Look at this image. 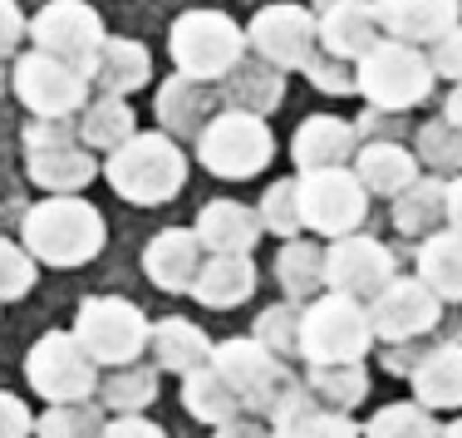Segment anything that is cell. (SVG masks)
<instances>
[{"label":"cell","mask_w":462,"mask_h":438,"mask_svg":"<svg viewBox=\"0 0 462 438\" xmlns=\"http://www.w3.org/2000/svg\"><path fill=\"white\" fill-rule=\"evenodd\" d=\"M25 35H30L25 10H20L15 0H0V60H5V54H15Z\"/></svg>","instance_id":"cell-46"},{"label":"cell","mask_w":462,"mask_h":438,"mask_svg":"<svg viewBox=\"0 0 462 438\" xmlns=\"http://www.w3.org/2000/svg\"><path fill=\"white\" fill-rule=\"evenodd\" d=\"M89 79L98 84L104 94H118V98H128L134 89H143V84L152 79V60H148V50L138 45V40H104L94 54V64H89Z\"/></svg>","instance_id":"cell-28"},{"label":"cell","mask_w":462,"mask_h":438,"mask_svg":"<svg viewBox=\"0 0 462 438\" xmlns=\"http://www.w3.org/2000/svg\"><path fill=\"white\" fill-rule=\"evenodd\" d=\"M448 222V178H438V172H418V178L393 197V227H399L403 237H428L438 232V227Z\"/></svg>","instance_id":"cell-29"},{"label":"cell","mask_w":462,"mask_h":438,"mask_svg":"<svg viewBox=\"0 0 462 438\" xmlns=\"http://www.w3.org/2000/svg\"><path fill=\"white\" fill-rule=\"evenodd\" d=\"M104 438H168V433L143 414H114V424H104Z\"/></svg>","instance_id":"cell-47"},{"label":"cell","mask_w":462,"mask_h":438,"mask_svg":"<svg viewBox=\"0 0 462 438\" xmlns=\"http://www.w3.org/2000/svg\"><path fill=\"white\" fill-rule=\"evenodd\" d=\"M256 295V261L246 251H212L202 256V271L192 281V301L207 311H236Z\"/></svg>","instance_id":"cell-18"},{"label":"cell","mask_w":462,"mask_h":438,"mask_svg":"<svg viewBox=\"0 0 462 438\" xmlns=\"http://www.w3.org/2000/svg\"><path fill=\"white\" fill-rule=\"evenodd\" d=\"M30 35H35V50L45 54H60V60L79 64L89 74L98 45H104V20L89 0H50L35 20H30Z\"/></svg>","instance_id":"cell-16"},{"label":"cell","mask_w":462,"mask_h":438,"mask_svg":"<svg viewBox=\"0 0 462 438\" xmlns=\"http://www.w3.org/2000/svg\"><path fill=\"white\" fill-rule=\"evenodd\" d=\"M192 153L212 178L222 182H241L256 178V172L271 168L276 158V134L261 114H246V108H222L202 124V134L192 138Z\"/></svg>","instance_id":"cell-4"},{"label":"cell","mask_w":462,"mask_h":438,"mask_svg":"<svg viewBox=\"0 0 462 438\" xmlns=\"http://www.w3.org/2000/svg\"><path fill=\"white\" fill-rule=\"evenodd\" d=\"M168 54L182 74L217 84L246 54V30L222 10H187L168 30Z\"/></svg>","instance_id":"cell-8"},{"label":"cell","mask_w":462,"mask_h":438,"mask_svg":"<svg viewBox=\"0 0 462 438\" xmlns=\"http://www.w3.org/2000/svg\"><path fill=\"white\" fill-rule=\"evenodd\" d=\"M104 178L124 202L162 207V202H172L187 182V148H178L172 134H134L128 144H118L108 153Z\"/></svg>","instance_id":"cell-3"},{"label":"cell","mask_w":462,"mask_h":438,"mask_svg":"<svg viewBox=\"0 0 462 438\" xmlns=\"http://www.w3.org/2000/svg\"><path fill=\"white\" fill-rule=\"evenodd\" d=\"M448 227H457V232H462V172L448 178Z\"/></svg>","instance_id":"cell-49"},{"label":"cell","mask_w":462,"mask_h":438,"mask_svg":"<svg viewBox=\"0 0 462 438\" xmlns=\"http://www.w3.org/2000/svg\"><path fill=\"white\" fill-rule=\"evenodd\" d=\"M305 74H310V84L320 94H335V98L359 94V70H355V60H345V54L315 50L310 60H305Z\"/></svg>","instance_id":"cell-42"},{"label":"cell","mask_w":462,"mask_h":438,"mask_svg":"<svg viewBox=\"0 0 462 438\" xmlns=\"http://www.w3.org/2000/svg\"><path fill=\"white\" fill-rule=\"evenodd\" d=\"M197 271H202V242H197L192 227H168L143 247V276L168 295L192 291Z\"/></svg>","instance_id":"cell-17"},{"label":"cell","mask_w":462,"mask_h":438,"mask_svg":"<svg viewBox=\"0 0 462 438\" xmlns=\"http://www.w3.org/2000/svg\"><path fill=\"white\" fill-rule=\"evenodd\" d=\"M418 163H423L428 172H438V178L462 172V124H453L448 114L428 118V124L418 128Z\"/></svg>","instance_id":"cell-37"},{"label":"cell","mask_w":462,"mask_h":438,"mask_svg":"<svg viewBox=\"0 0 462 438\" xmlns=\"http://www.w3.org/2000/svg\"><path fill=\"white\" fill-rule=\"evenodd\" d=\"M246 45L276 70H305V60L320 45V15H310L305 5H291V0L261 5L246 25Z\"/></svg>","instance_id":"cell-15"},{"label":"cell","mask_w":462,"mask_h":438,"mask_svg":"<svg viewBox=\"0 0 462 438\" xmlns=\"http://www.w3.org/2000/svg\"><path fill=\"white\" fill-rule=\"evenodd\" d=\"M148 315L124 295H89L74 315V340L89 349L94 365H134L148 349Z\"/></svg>","instance_id":"cell-9"},{"label":"cell","mask_w":462,"mask_h":438,"mask_svg":"<svg viewBox=\"0 0 462 438\" xmlns=\"http://www.w3.org/2000/svg\"><path fill=\"white\" fill-rule=\"evenodd\" d=\"M428 64H433V74H443V79H462V25H453L448 35L433 40V50H428Z\"/></svg>","instance_id":"cell-44"},{"label":"cell","mask_w":462,"mask_h":438,"mask_svg":"<svg viewBox=\"0 0 462 438\" xmlns=\"http://www.w3.org/2000/svg\"><path fill=\"white\" fill-rule=\"evenodd\" d=\"M222 94H226V108H246V114L266 118L285 98V74L271 60H261V54L256 60H236L222 74Z\"/></svg>","instance_id":"cell-26"},{"label":"cell","mask_w":462,"mask_h":438,"mask_svg":"<svg viewBox=\"0 0 462 438\" xmlns=\"http://www.w3.org/2000/svg\"><path fill=\"white\" fill-rule=\"evenodd\" d=\"M98 399L108 414H143L158 399V369L152 365H114V375L98 379Z\"/></svg>","instance_id":"cell-36"},{"label":"cell","mask_w":462,"mask_h":438,"mask_svg":"<svg viewBox=\"0 0 462 438\" xmlns=\"http://www.w3.org/2000/svg\"><path fill=\"white\" fill-rule=\"evenodd\" d=\"M443 424L433 419V409L418 399H403V404H383L374 409V419L365 424V438H438Z\"/></svg>","instance_id":"cell-38"},{"label":"cell","mask_w":462,"mask_h":438,"mask_svg":"<svg viewBox=\"0 0 462 438\" xmlns=\"http://www.w3.org/2000/svg\"><path fill=\"white\" fill-rule=\"evenodd\" d=\"M271 438H359V424L345 409H329V404L300 399L285 414L271 419Z\"/></svg>","instance_id":"cell-34"},{"label":"cell","mask_w":462,"mask_h":438,"mask_svg":"<svg viewBox=\"0 0 462 438\" xmlns=\"http://www.w3.org/2000/svg\"><path fill=\"white\" fill-rule=\"evenodd\" d=\"M217 98L207 89V79H192V74H172V79L158 84V124L162 134L172 138H197L202 134V124L212 118Z\"/></svg>","instance_id":"cell-24"},{"label":"cell","mask_w":462,"mask_h":438,"mask_svg":"<svg viewBox=\"0 0 462 438\" xmlns=\"http://www.w3.org/2000/svg\"><path fill=\"white\" fill-rule=\"evenodd\" d=\"M256 335L266 349H276L281 359L300 355V305L295 301H281V305H266V311L256 315Z\"/></svg>","instance_id":"cell-41"},{"label":"cell","mask_w":462,"mask_h":438,"mask_svg":"<svg viewBox=\"0 0 462 438\" xmlns=\"http://www.w3.org/2000/svg\"><path fill=\"white\" fill-rule=\"evenodd\" d=\"M374 345L369 305L349 301V295L329 291L310 295L300 305V359L305 365H339V359H365Z\"/></svg>","instance_id":"cell-5"},{"label":"cell","mask_w":462,"mask_h":438,"mask_svg":"<svg viewBox=\"0 0 462 438\" xmlns=\"http://www.w3.org/2000/svg\"><path fill=\"white\" fill-rule=\"evenodd\" d=\"M305 389H310L315 404H329V409H359L369 399V369L365 359H339V365H310L305 369Z\"/></svg>","instance_id":"cell-32"},{"label":"cell","mask_w":462,"mask_h":438,"mask_svg":"<svg viewBox=\"0 0 462 438\" xmlns=\"http://www.w3.org/2000/svg\"><path fill=\"white\" fill-rule=\"evenodd\" d=\"M443 321V295L428 286L423 276H393L389 286L369 301L374 340L383 345H413Z\"/></svg>","instance_id":"cell-13"},{"label":"cell","mask_w":462,"mask_h":438,"mask_svg":"<svg viewBox=\"0 0 462 438\" xmlns=\"http://www.w3.org/2000/svg\"><path fill=\"white\" fill-rule=\"evenodd\" d=\"M25 379L50 404H74L98 394V365L89 359V349L74 340V331L40 335L25 355Z\"/></svg>","instance_id":"cell-12"},{"label":"cell","mask_w":462,"mask_h":438,"mask_svg":"<svg viewBox=\"0 0 462 438\" xmlns=\"http://www.w3.org/2000/svg\"><path fill=\"white\" fill-rule=\"evenodd\" d=\"M35 271H40V261L25 251V242H5V237H0V301H20V295H30Z\"/></svg>","instance_id":"cell-43"},{"label":"cell","mask_w":462,"mask_h":438,"mask_svg":"<svg viewBox=\"0 0 462 438\" xmlns=\"http://www.w3.org/2000/svg\"><path fill=\"white\" fill-rule=\"evenodd\" d=\"M443 114L453 118V124H462V79L453 84V94H448V104H443Z\"/></svg>","instance_id":"cell-50"},{"label":"cell","mask_w":462,"mask_h":438,"mask_svg":"<svg viewBox=\"0 0 462 438\" xmlns=\"http://www.w3.org/2000/svg\"><path fill=\"white\" fill-rule=\"evenodd\" d=\"M35 433V414L20 394H5L0 389V438H30Z\"/></svg>","instance_id":"cell-45"},{"label":"cell","mask_w":462,"mask_h":438,"mask_svg":"<svg viewBox=\"0 0 462 438\" xmlns=\"http://www.w3.org/2000/svg\"><path fill=\"white\" fill-rule=\"evenodd\" d=\"M197 242H202V251H256L261 242V212L246 202H231V197H217V202H207L202 212H197Z\"/></svg>","instance_id":"cell-23"},{"label":"cell","mask_w":462,"mask_h":438,"mask_svg":"<svg viewBox=\"0 0 462 438\" xmlns=\"http://www.w3.org/2000/svg\"><path fill=\"white\" fill-rule=\"evenodd\" d=\"M393 276H399V261H393V251L383 247L379 237L345 232L325 247V286L349 295V301L369 305Z\"/></svg>","instance_id":"cell-14"},{"label":"cell","mask_w":462,"mask_h":438,"mask_svg":"<svg viewBox=\"0 0 462 438\" xmlns=\"http://www.w3.org/2000/svg\"><path fill=\"white\" fill-rule=\"evenodd\" d=\"M418 276L428 281L443 301H462V232L457 227H438L418 247Z\"/></svg>","instance_id":"cell-30"},{"label":"cell","mask_w":462,"mask_h":438,"mask_svg":"<svg viewBox=\"0 0 462 438\" xmlns=\"http://www.w3.org/2000/svg\"><path fill=\"white\" fill-rule=\"evenodd\" d=\"M0 94H5V70H0Z\"/></svg>","instance_id":"cell-52"},{"label":"cell","mask_w":462,"mask_h":438,"mask_svg":"<svg viewBox=\"0 0 462 438\" xmlns=\"http://www.w3.org/2000/svg\"><path fill=\"white\" fill-rule=\"evenodd\" d=\"M418 153H409L403 144H393V138H374V144H359L355 153V172L359 182L369 188V197H383V202H393L409 182L418 178Z\"/></svg>","instance_id":"cell-25"},{"label":"cell","mask_w":462,"mask_h":438,"mask_svg":"<svg viewBox=\"0 0 462 438\" xmlns=\"http://www.w3.org/2000/svg\"><path fill=\"white\" fill-rule=\"evenodd\" d=\"M148 349H152V365L168 369V375H187V369L207 365L212 359V340H207L202 325L182 321V315H168L148 331Z\"/></svg>","instance_id":"cell-27"},{"label":"cell","mask_w":462,"mask_h":438,"mask_svg":"<svg viewBox=\"0 0 462 438\" xmlns=\"http://www.w3.org/2000/svg\"><path fill=\"white\" fill-rule=\"evenodd\" d=\"M383 35L409 40V45H433L438 35L457 25V0H374Z\"/></svg>","instance_id":"cell-22"},{"label":"cell","mask_w":462,"mask_h":438,"mask_svg":"<svg viewBox=\"0 0 462 438\" xmlns=\"http://www.w3.org/2000/svg\"><path fill=\"white\" fill-rule=\"evenodd\" d=\"M276 281L291 301H310L325 286V247L305 242V237H285L276 256Z\"/></svg>","instance_id":"cell-35"},{"label":"cell","mask_w":462,"mask_h":438,"mask_svg":"<svg viewBox=\"0 0 462 438\" xmlns=\"http://www.w3.org/2000/svg\"><path fill=\"white\" fill-rule=\"evenodd\" d=\"M212 438H271V424H266V419H256V414H246V409H241L236 419L217 424V433H212Z\"/></svg>","instance_id":"cell-48"},{"label":"cell","mask_w":462,"mask_h":438,"mask_svg":"<svg viewBox=\"0 0 462 438\" xmlns=\"http://www.w3.org/2000/svg\"><path fill=\"white\" fill-rule=\"evenodd\" d=\"M413 399L428 409H462V340H443L428 345L409 369Z\"/></svg>","instance_id":"cell-20"},{"label":"cell","mask_w":462,"mask_h":438,"mask_svg":"<svg viewBox=\"0 0 462 438\" xmlns=\"http://www.w3.org/2000/svg\"><path fill=\"white\" fill-rule=\"evenodd\" d=\"M355 70H359V94L374 108H389V114L418 108L433 94V79H438L428 54H418V45L393 40V35H383L365 60H355Z\"/></svg>","instance_id":"cell-6"},{"label":"cell","mask_w":462,"mask_h":438,"mask_svg":"<svg viewBox=\"0 0 462 438\" xmlns=\"http://www.w3.org/2000/svg\"><path fill=\"white\" fill-rule=\"evenodd\" d=\"M104 212L79 192H50L45 202H35L25 212V227H20V242L40 261V266H60L74 271L84 261H94L104 251Z\"/></svg>","instance_id":"cell-1"},{"label":"cell","mask_w":462,"mask_h":438,"mask_svg":"<svg viewBox=\"0 0 462 438\" xmlns=\"http://www.w3.org/2000/svg\"><path fill=\"white\" fill-rule=\"evenodd\" d=\"M134 134H138V114L128 108V98L98 94V98H89V104L79 108V138H84L89 148L114 153L118 144H128Z\"/></svg>","instance_id":"cell-33"},{"label":"cell","mask_w":462,"mask_h":438,"mask_svg":"<svg viewBox=\"0 0 462 438\" xmlns=\"http://www.w3.org/2000/svg\"><path fill=\"white\" fill-rule=\"evenodd\" d=\"M261 227L271 237H300L305 232V217H300V178H281L261 192Z\"/></svg>","instance_id":"cell-40"},{"label":"cell","mask_w":462,"mask_h":438,"mask_svg":"<svg viewBox=\"0 0 462 438\" xmlns=\"http://www.w3.org/2000/svg\"><path fill=\"white\" fill-rule=\"evenodd\" d=\"M300 217H305V232L315 237H345L359 232L369 217V188L359 182V172L349 168H315L300 172Z\"/></svg>","instance_id":"cell-11"},{"label":"cell","mask_w":462,"mask_h":438,"mask_svg":"<svg viewBox=\"0 0 462 438\" xmlns=\"http://www.w3.org/2000/svg\"><path fill=\"white\" fill-rule=\"evenodd\" d=\"M438 438H462V419H453V424H443V433Z\"/></svg>","instance_id":"cell-51"},{"label":"cell","mask_w":462,"mask_h":438,"mask_svg":"<svg viewBox=\"0 0 462 438\" xmlns=\"http://www.w3.org/2000/svg\"><path fill=\"white\" fill-rule=\"evenodd\" d=\"M182 409L192 414L197 424H226V419H236L241 414V399L231 394V385L222 375H217V365L207 359V365H197V369H187L182 375Z\"/></svg>","instance_id":"cell-31"},{"label":"cell","mask_w":462,"mask_h":438,"mask_svg":"<svg viewBox=\"0 0 462 438\" xmlns=\"http://www.w3.org/2000/svg\"><path fill=\"white\" fill-rule=\"evenodd\" d=\"M104 409H94L89 399H74V404H50L45 414L35 419L40 438H104Z\"/></svg>","instance_id":"cell-39"},{"label":"cell","mask_w":462,"mask_h":438,"mask_svg":"<svg viewBox=\"0 0 462 438\" xmlns=\"http://www.w3.org/2000/svg\"><path fill=\"white\" fill-rule=\"evenodd\" d=\"M10 89L30 108V118H74V108L89 104V74L60 54L30 50L10 70Z\"/></svg>","instance_id":"cell-10"},{"label":"cell","mask_w":462,"mask_h":438,"mask_svg":"<svg viewBox=\"0 0 462 438\" xmlns=\"http://www.w3.org/2000/svg\"><path fill=\"white\" fill-rule=\"evenodd\" d=\"M359 153V134L335 114H315L295 128L291 138V158L300 172H315V168H345L349 158Z\"/></svg>","instance_id":"cell-21"},{"label":"cell","mask_w":462,"mask_h":438,"mask_svg":"<svg viewBox=\"0 0 462 438\" xmlns=\"http://www.w3.org/2000/svg\"><path fill=\"white\" fill-rule=\"evenodd\" d=\"M25 172L45 192H79L98 178L94 148L69 128V118H30L25 124Z\"/></svg>","instance_id":"cell-7"},{"label":"cell","mask_w":462,"mask_h":438,"mask_svg":"<svg viewBox=\"0 0 462 438\" xmlns=\"http://www.w3.org/2000/svg\"><path fill=\"white\" fill-rule=\"evenodd\" d=\"M457 25H462V0H457Z\"/></svg>","instance_id":"cell-53"},{"label":"cell","mask_w":462,"mask_h":438,"mask_svg":"<svg viewBox=\"0 0 462 438\" xmlns=\"http://www.w3.org/2000/svg\"><path fill=\"white\" fill-rule=\"evenodd\" d=\"M212 365L231 385V394L241 399V409L266 419V424L276 419V414H285L291 404L310 399L305 379H295L291 365H285L276 349L261 345L256 335H231V340L212 345Z\"/></svg>","instance_id":"cell-2"},{"label":"cell","mask_w":462,"mask_h":438,"mask_svg":"<svg viewBox=\"0 0 462 438\" xmlns=\"http://www.w3.org/2000/svg\"><path fill=\"white\" fill-rule=\"evenodd\" d=\"M383 40L379 10L374 0H329L320 15V50L345 54V60H365V54Z\"/></svg>","instance_id":"cell-19"}]
</instances>
